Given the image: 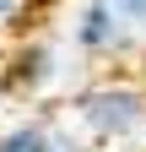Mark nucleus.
I'll list each match as a JSON object with an SVG mask.
<instances>
[{
    "instance_id": "obj_4",
    "label": "nucleus",
    "mask_w": 146,
    "mask_h": 152,
    "mask_svg": "<svg viewBox=\"0 0 146 152\" xmlns=\"http://www.w3.org/2000/svg\"><path fill=\"white\" fill-rule=\"evenodd\" d=\"M0 152H49V120L27 114V120L0 125Z\"/></svg>"
},
{
    "instance_id": "obj_2",
    "label": "nucleus",
    "mask_w": 146,
    "mask_h": 152,
    "mask_svg": "<svg viewBox=\"0 0 146 152\" xmlns=\"http://www.w3.org/2000/svg\"><path fill=\"white\" fill-rule=\"evenodd\" d=\"M76 65H81V54L70 49V38H54V33H33L16 49H6L11 92L33 103L54 98V92H76Z\"/></svg>"
},
{
    "instance_id": "obj_7",
    "label": "nucleus",
    "mask_w": 146,
    "mask_h": 152,
    "mask_svg": "<svg viewBox=\"0 0 146 152\" xmlns=\"http://www.w3.org/2000/svg\"><path fill=\"white\" fill-rule=\"evenodd\" d=\"M22 11H27V0H0V33H11L22 22Z\"/></svg>"
},
{
    "instance_id": "obj_6",
    "label": "nucleus",
    "mask_w": 146,
    "mask_h": 152,
    "mask_svg": "<svg viewBox=\"0 0 146 152\" xmlns=\"http://www.w3.org/2000/svg\"><path fill=\"white\" fill-rule=\"evenodd\" d=\"M108 6H114V11L124 16V22H130V27L146 38V0H108Z\"/></svg>"
},
{
    "instance_id": "obj_8",
    "label": "nucleus",
    "mask_w": 146,
    "mask_h": 152,
    "mask_svg": "<svg viewBox=\"0 0 146 152\" xmlns=\"http://www.w3.org/2000/svg\"><path fill=\"white\" fill-rule=\"evenodd\" d=\"M11 98V71H6V49H0V103Z\"/></svg>"
},
{
    "instance_id": "obj_3",
    "label": "nucleus",
    "mask_w": 146,
    "mask_h": 152,
    "mask_svg": "<svg viewBox=\"0 0 146 152\" xmlns=\"http://www.w3.org/2000/svg\"><path fill=\"white\" fill-rule=\"evenodd\" d=\"M65 38H70V49L81 60H130L146 44L108 0H76L70 6V22H65Z\"/></svg>"
},
{
    "instance_id": "obj_1",
    "label": "nucleus",
    "mask_w": 146,
    "mask_h": 152,
    "mask_svg": "<svg viewBox=\"0 0 146 152\" xmlns=\"http://www.w3.org/2000/svg\"><path fill=\"white\" fill-rule=\"evenodd\" d=\"M70 125L92 147H141L146 141V87L124 82V76H103V82H81L65 98Z\"/></svg>"
},
{
    "instance_id": "obj_5",
    "label": "nucleus",
    "mask_w": 146,
    "mask_h": 152,
    "mask_svg": "<svg viewBox=\"0 0 146 152\" xmlns=\"http://www.w3.org/2000/svg\"><path fill=\"white\" fill-rule=\"evenodd\" d=\"M49 152H92V141L70 120H49Z\"/></svg>"
}]
</instances>
